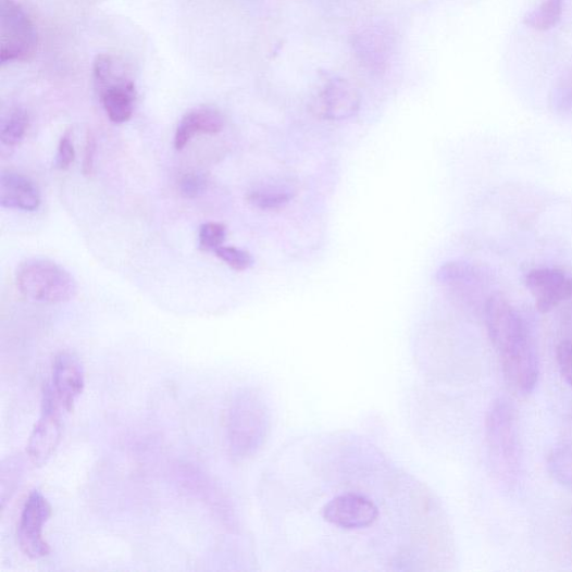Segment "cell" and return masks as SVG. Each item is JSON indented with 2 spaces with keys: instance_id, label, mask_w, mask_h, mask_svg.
<instances>
[{
  "instance_id": "cell-1",
  "label": "cell",
  "mask_w": 572,
  "mask_h": 572,
  "mask_svg": "<svg viewBox=\"0 0 572 572\" xmlns=\"http://www.w3.org/2000/svg\"><path fill=\"white\" fill-rule=\"evenodd\" d=\"M484 318L488 338L499 355L507 384L517 394L533 393L539 382L540 364L523 319L500 295L486 301Z\"/></svg>"
},
{
  "instance_id": "cell-2",
  "label": "cell",
  "mask_w": 572,
  "mask_h": 572,
  "mask_svg": "<svg viewBox=\"0 0 572 572\" xmlns=\"http://www.w3.org/2000/svg\"><path fill=\"white\" fill-rule=\"evenodd\" d=\"M485 437L494 474L503 485L513 486L521 472V446L515 410L507 398H498L489 407Z\"/></svg>"
},
{
  "instance_id": "cell-3",
  "label": "cell",
  "mask_w": 572,
  "mask_h": 572,
  "mask_svg": "<svg viewBox=\"0 0 572 572\" xmlns=\"http://www.w3.org/2000/svg\"><path fill=\"white\" fill-rule=\"evenodd\" d=\"M269 412L259 393L238 390L229 405L227 440L233 459L247 460L259 451L269 431Z\"/></svg>"
},
{
  "instance_id": "cell-4",
  "label": "cell",
  "mask_w": 572,
  "mask_h": 572,
  "mask_svg": "<svg viewBox=\"0 0 572 572\" xmlns=\"http://www.w3.org/2000/svg\"><path fill=\"white\" fill-rule=\"evenodd\" d=\"M17 289L26 299L45 304L72 300L77 294L73 275L49 259H28L15 273Z\"/></svg>"
},
{
  "instance_id": "cell-5",
  "label": "cell",
  "mask_w": 572,
  "mask_h": 572,
  "mask_svg": "<svg viewBox=\"0 0 572 572\" xmlns=\"http://www.w3.org/2000/svg\"><path fill=\"white\" fill-rule=\"evenodd\" d=\"M61 406L52 385L43 390L42 408L28 439L26 457L35 467L46 465L54 456L63 434Z\"/></svg>"
},
{
  "instance_id": "cell-6",
  "label": "cell",
  "mask_w": 572,
  "mask_h": 572,
  "mask_svg": "<svg viewBox=\"0 0 572 572\" xmlns=\"http://www.w3.org/2000/svg\"><path fill=\"white\" fill-rule=\"evenodd\" d=\"M37 48V32L25 10L16 0H2L3 64L29 60Z\"/></svg>"
},
{
  "instance_id": "cell-7",
  "label": "cell",
  "mask_w": 572,
  "mask_h": 572,
  "mask_svg": "<svg viewBox=\"0 0 572 572\" xmlns=\"http://www.w3.org/2000/svg\"><path fill=\"white\" fill-rule=\"evenodd\" d=\"M52 517L49 500L34 489L24 505L17 539L21 551L29 559L37 560L50 555L51 547L45 538V526Z\"/></svg>"
},
{
  "instance_id": "cell-8",
  "label": "cell",
  "mask_w": 572,
  "mask_h": 572,
  "mask_svg": "<svg viewBox=\"0 0 572 572\" xmlns=\"http://www.w3.org/2000/svg\"><path fill=\"white\" fill-rule=\"evenodd\" d=\"M322 517L339 529L360 530L372 526L378 520L380 509L364 496L346 494L326 503Z\"/></svg>"
},
{
  "instance_id": "cell-9",
  "label": "cell",
  "mask_w": 572,
  "mask_h": 572,
  "mask_svg": "<svg viewBox=\"0 0 572 572\" xmlns=\"http://www.w3.org/2000/svg\"><path fill=\"white\" fill-rule=\"evenodd\" d=\"M52 376L51 385L63 410L72 413L86 387L84 364L74 353L61 351L53 360Z\"/></svg>"
},
{
  "instance_id": "cell-10",
  "label": "cell",
  "mask_w": 572,
  "mask_h": 572,
  "mask_svg": "<svg viewBox=\"0 0 572 572\" xmlns=\"http://www.w3.org/2000/svg\"><path fill=\"white\" fill-rule=\"evenodd\" d=\"M525 285L535 295L542 313H548L572 298V278L558 269L531 270L525 275Z\"/></svg>"
},
{
  "instance_id": "cell-11",
  "label": "cell",
  "mask_w": 572,
  "mask_h": 572,
  "mask_svg": "<svg viewBox=\"0 0 572 572\" xmlns=\"http://www.w3.org/2000/svg\"><path fill=\"white\" fill-rule=\"evenodd\" d=\"M361 99L349 80L336 77L326 82L315 101L319 115L328 120H346L356 115Z\"/></svg>"
},
{
  "instance_id": "cell-12",
  "label": "cell",
  "mask_w": 572,
  "mask_h": 572,
  "mask_svg": "<svg viewBox=\"0 0 572 572\" xmlns=\"http://www.w3.org/2000/svg\"><path fill=\"white\" fill-rule=\"evenodd\" d=\"M40 202V191L28 177L12 172L0 177V206L4 209L35 212Z\"/></svg>"
},
{
  "instance_id": "cell-13",
  "label": "cell",
  "mask_w": 572,
  "mask_h": 572,
  "mask_svg": "<svg viewBox=\"0 0 572 572\" xmlns=\"http://www.w3.org/2000/svg\"><path fill=\"white\" fill-rule=\"evenodd\" d=\"M99 90L104 111L113 124H125L132 119L136 100L134 82L120 75Z\"/></svg>"
},
{
  "instance_id": "cell-14",
  "label": "cell",
  "mask_w": 572,
  "mask_h": 572,
  "mask_svg": "<svg viewBox=\"0 0 572 572\" xmlns=\"http://www.w3.org/2000/svg\"><path fill=\"white\" fill-rule=\"evenodd\" d=\"M224 128V117L214 108H198L181 120L175 134V148L183 150L197 135H216Z\"/></svg>"
},
{
  "instance_id": "cell-15",
  "label": "cell",
  "mask_w": 572,
  "mask_h": 572,
  "mask_svg": "<svg viewBox=\"0 0 572 572\" xmlns=\"http://www.w3.org/2000/svg\"><path fill=\"white\" fill-rule=\"evenodd\" d=\"M547 468L554 480L572 489V442H563L552 448Z\"/></svg>"
},
{
  "instance_id": "cell-16",
  "label": "cell",
  "mask_w": 572,
  "mask_h": 572,
  "mask_svg": "<svg viewBox=\"0 0 572 572\" xmlns=\"http://www.w3.org/2000/svg\"><path fill=\"white\" fill-rule=\"evenodd\" d=\"M562 12L563 0H544L537 9L525 14L523 23L535 30H550L561 21Z\"/></svg>"
},
{
  "instance_id": "cell-17",
  "label": "cell",
  "mask_w": 572,
  "mask_h": 572,
  "mask_svg": "<svg viewBox=\"0 0 572 572\" xmlns=\"http://www.w3.org/2000/svg\"><path fill=\"white\" fill-rule=\"evenodd\" d=\"M26 461L24 457H11L2 464V509L12 499L25 472Z\"/></svg>"
},
{
  "instance_id": "cell-18",
  "label": "cell",
  "mask_w": 572,
  "mask_h": 572,
  "mask_svg": "<svg viewBox=\"0 0 572 572\" xmlns=\"http://www.w3.org/2000/svg\"><path fill=\"white\" fill-rule=\"evenodd\" d=\"M28 124L27 112L22 108L14 109L3 121L2 134H0L3 145L8 147L20 145L27 133Z\"/></svg>"
},
{
  "instance_id": "cell-19",
  "label": "cell",
  "mask_w": 572,
  "mask_h": 572,
  "mask_svg": "<svg viewBox=\"0 0 572 572\" xmlns=\"http://www.w3.org/2000/svg\"><path fill=\"white\" fill-rule=\"evenodd\" d=\"M291 199L289 192L260 189L249 192L248 200L252 206L262 211H274L286 206Z\"/></svg>"
},
{
  "instance_id": "cell-20",
  "label": "cell",
  "mask_w": 572,
  "mask_h": 572,
  "mask_svg": "<svg viewBox=\"0 0 572 572\" xmlns=\"http://www.w3.org/2000/svg\"><path fill=\"white\" fill-rule=\"evenodd\" d=\"M227 236L224 224L210 222L202 224L198 233V244L202 251L214 252L223 247Z\"/></svg>"
},
{
  "instance_id": "cell-21",
  "label": "cell",
  "mask_w": 572,
  "mask_h": 572,
  "mask_svg": "<svg viewBox=\"0 0 572 572\" xmlns=\"http://www.w3.org/2000/svg\"><path fill=\"white\" fill-rule=\"evenodd\" d=\"M216 257L231 269L243 272L253 266L254 260L251 253L234 247H221L215 251Z\"/></svg>"
},
{
  "instance_id": "cell-22",
  "label": "cell",
  "mask_w": 572,
  "mask_h": 572,
  "mask_svg": "<svg viewBox=\"0 0 572 572\" xmlns=\"http://www.w3.org/2000/svg\"><path fill=\"white\" fill-rule=\"evenodd\" d=\"M552 101L558 110H572V66L562 74L558 82Z\"/></svg>"
},
{
  "instance_id": "cell-23",
  "label": "cell",
  "mask_w": 572,
  "mask_h": 572,
  "mask_svg": "<svg viewBox=\"0 0 572 572\" xmlns=\"http://www.w3.org/2000/svg\"><path fill=\"white\" fill-rule=\"evenodd\" d=\"M209 179L206 175L190 173L185 175L179 182L181 194L189 199L197 198L207 192Z\"/></svg>"
},
{
  "instance_id": "cell-24",
  "label": "cell",
  "mask_w": 572,
  "mask_h": 572,
  "mask_svg": "<svg viewBox=\"0 0 572 572\" xmlns=\"http://www.w3.org/2000/svg\"><path fill=\"white\" fill-rule=\"evenodd\" d=\"M75 159V148L73 144L72 133L66 132L59 144L58 153L55 158V169L59 171H67Z\"/></svg>"
},
{
  "instance_id": "cell-25",
  "label": "cell",
  "mask_w": 572,
  "mask_h": 572,
  "mask_svg": "<svg viewBox=\"0 0 572 572\" xmlns=\"http://www.w3.org/2000/svg\"><path fill=\"white\" fill-rule=\"evenodd\" d=\"M556 356L559 371L564 381L572 388V341H561L557 347Z\"/></svg>"
},
{
  "instance_id": "cell-26",
  "label": "cell",
  "mask_w": 572,
  "mask_h": 572,
  "mask_svg": "<svg viewBox=\"0 0 572 572\" xmlns=\"http://www.w3.org/2000/svg\"><path fill=\"white\" fill-rule=\"evenodd\" d=\"M97 153V140L92 133H89L86 141L84 158V174L91 176L95 170V160Z\"/></svg>"
}]
</instances>
